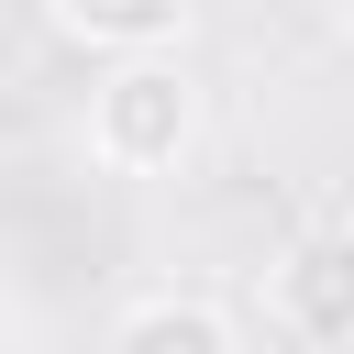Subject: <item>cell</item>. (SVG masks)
Listing matches in <instances>:
<instances>
[{"instance_id":"6da1fadb","label":"cell","mask_w":354,"mask_h":354,"mask_svg":"<svg viewBox=\"0 0 354 354\" xmlns=\"http://www.w3.org/2000/svg\"><path fill=\"white\" fill-rule=\"evenodd\" d=\"M199 122H210V88H199L188 55L100 66V77H88V111H77L88 166H111V177H166V166H188V155H199Z\"/></svg>"},{"instance_id":"7a4b0ae2","label":"cell","mask_w":354,"mask_h":354,"mask_svg":"<svg viewBox=\"0 0 354 354\" xmlns=\"http://www.w3.org/2000/svg\"><path fill=\"white\" fill-rule=\"evenodd\" d=\"M266 332L299 354H354V221H310L266 266Z\"/></svg>"},{"instance_id":"3957f363","label":"cell","mask_w":354,"mask_h":354,"mask_svg":"<svg viewBox=\"0 0 354 354\" xmlns=\"http://www.w3.org/2000/svg\"><path fill=\"white\" fill-rule=\"evenodd\" d=\"M44 33L100 66H144V55H188L199 11L188 0H44Z\"/></svg>"},{"instance_id":"277c9868","label":"cell","mask_w":354,"mask_h":354,"mask_svg":"<svg viewBox=\"0 0 354 354\" xmlns=\"http://www.w3.org/2000/svg\"><path fill=\"white\" fill-rule=\"evenodd\" d=\"M100 354H254V343H243V321H232L210 288H144V299L100 332Z\"/></svg>"},{"instance_id":"5b68a950","label":"cell","mask_w":354,"mask_h":354,"mask_svg":"<svg viewBox=\"0 0 354 354\" xmlns=\"http://www.w3.org/2000/svg\"><path fill=\"white\" fill-rule=\"evenodd\" d=\"M332 33H343V44H354V11H332Z\"/></svg>"},{"instance_id":"8992f818","label":"cell","mask_w":354,"mask_h":354,"mask_svg":"<svg viewBox=\"0 0 354 354\" xmlns=\"http://www.w3.org/2000/svg\"><path fill=\"white\" fill-rule=\"evenodd\" d=\"M44 354H55V343H44Z\"/></svg>"}]
</instances>
